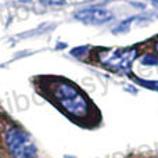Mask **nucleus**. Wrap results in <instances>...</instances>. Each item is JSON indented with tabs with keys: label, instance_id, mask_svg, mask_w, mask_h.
<instances>
[{
	"label": "nucleus",
	"instance_id": "nucleus-2",
	"mask_svg": "<svg viewBox=\"0 0 158 158\" xmlns=\"http://www.w3.org/2000/svg\"><path fill=\"white\" fill-rule=\"evenodd\" d=\"M6 144L13 158H36V147L18 128H8L4 135Z\"/></svg>",
	"mask_w": 158,
	"mask_h": 158
},
{
	"label": "nucleus",
	"instance_id": "nucleus-8",
	"mask_svg": "<svg viewBox=\"0 0 158 158\" xmlns=\"http://www.w3.org/2000/svg\"><path fill=\"white\" fill-rule=\"evenodd\" d=\"M157 52H158V43H157Z\"/></svg>",
	"mask_w": 158,
	"mask_h": 158
},
{
	"label": "nucleus",
	"instance_id": "nucleus-5",
	"mask_svg": "<svg viewBox=\"0 0 158 158\" xmlns=\"http://www.w3.org/2000/svg\"><path fill=\"white\" fill-rule=\"evenodd\" d=\"M135 19H136V17H129V18L123 19V21H122V22H119V24H118V27L114 29V33L128 32V31L131 29V25L135 22Z\"/></svg>",
	"mask_w": 158,
	"mask_h": 158
},
{
	"label": "nucleus",
	"instance_id": "nucleus-3",
	"mask_svg": "<svg viewBox=\"0 0 158 158\" xmlns=\"http://www.w3.org/2000/svg\"><path fill=\"white\" fill-rule=\"evenodd\" d=\"M137 56V50L132 49H110L98 53V61L112 71H128Z\"/></svg>",
	"mask_w": 158,
	"mask_h": 158
},
{
	"label": "nucleus",
	"instance_id": "nucleus-7",
	"mask_svg": "<svg viewBox=\"0 0 158 158\" xmlns=\"http://www.w3.org/2000/svg\"><path fill=\"white\" fill-rule=\"evenodd\" d=\"M140 63H142L143 65H158V57L151 54V53H147V54H144L142 57Z\"/></svg>",
	"mask_w": 158,
	"mask_h": 158
},
{
	"label": "nucleus",
	"instance_id": "nucleus-4",
	"mask_svg": "<svg viewBox=\"0 0 158 158\" xmlns=\"http://www.w3.org/2000/svg\"><path fill=\"white\" fill-rule=\"evenodd\" d=\"M75 18L79 21L85 22V24H90V25H101L106 22L111 21L112 19V14L108 10L101 7H89L81 10L75 14Z\"/></svg>",
	"mask_w": 158,
	"mask_h": 158
},
{
	"label": "nucleus",
	"instance_id": "nucleus-1",
	"mask_svg": "<svg viewBox=\"0 0 158 158\" xmlns=\"http://www.w3.org/2000/svg\"><path fill=\"white\" fill-rule=\"evenodd\" d=\"M52 94L64 111L75 118H86L89 115L90 106L87 98L72 83L65 81H57L52 86Z\"/></svg>",
	"mask_w": 158,
	"mask_h": 158
},
{
	"label": "nucleus",
	"instance_id": "nucleus-6",
	"mask_svg": "<svg viewBox=\"0 0 158 158\" xmlns=\"http://www.w3.org/2000/svg\"><path fill=\"white\" fill-rule=\"evenodd\" d=\"M132 79H133L136 83L142 85L143 87H147V89L158 92V81H146V79H140V78H132Z\"/></svg>",
	"mask_w": 158,
	"mask_h": 158
}]
</instances>
